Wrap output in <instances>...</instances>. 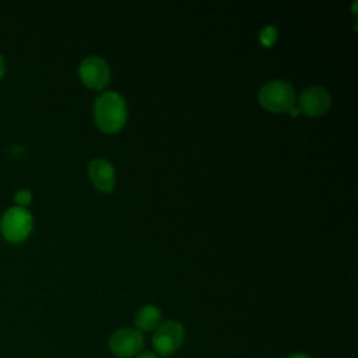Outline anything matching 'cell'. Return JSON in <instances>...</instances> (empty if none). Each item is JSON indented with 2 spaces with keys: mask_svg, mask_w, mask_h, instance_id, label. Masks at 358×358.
<instances>
[{
  "mask_svg": "<svg viewBox=\"0 0 358 358\" xmlns=\"http://www.w3.org/2000/svg\"><path fill=\"white\" fill-rule=\"evenodd\" d=\"M161 319V310L157 306L147 305L143 306L134 317V324L138 329V331H148L157 327Z\"/></svg>",
  "mask_w": 358,
  "mask_h": 358,
  "instance_id": "obj_9",
  "label": "cell"
},
{
  "mask_svg": "<svg viewBox=\"0 0 358 358\" xmlns=\"http://www.w3.org/2000/svg\"><path fill=\"white\" fill-rule=\"evenodd\" d=\"M259 102L270 112H287L295 103V90L291 83L284 80L268 81L259 92Z\"/></svg>",
  "mask_w": 358,
  "mask_h": 358,
  "instance_id": "obj_2",
  "label": "cell"
},
{
  "mask_svg": "<svg viewBox=\"0 0 358 358\" xmlns=\"http://www.w3.org/2000/svg\"><path fill=\"white\" fill-rule=\"evenodd\" d=\"M4 71H6V64H4V59H3V56L0 55V78L3 77Z\"/></svg>",
  "mask_w": 358,
  "mask_h": 358,
  "instance_id": "obj_13",
  "label": "cell"
},
{
  "mask_svg": "<svg viewBox=\"0 0 358 358\" xmlns=\"http://www.w3.org/2000/svg\"><path fill=\"white\" fill-rule=\"evenodd\" d=\"M288 358H310V357L305 355V354H294V355H289Z\"/></svg>",
  "mask_w": 358,
  "mask_h": 358,
  "instance_id": "obj_15",
  "label": "cell"
},
{
  "mask_svg": "<svg viewBox=\"0 0 358 358\" xmlns=\"http://www.w3.org/2000/svg\"><path fill=\"white\" fill-rule=\"evenodd\" d=\"M126 101L119 92H102L94 102L95 123L105 133L119 131L126 123Z\"/></svg>",
  "mask_w": 358,
  "mask_h": 358,
  "instance_id": "obj_1",
  "label": "cell"
},
{
  "mask_svg": "<svg viewBox=\"0 0 358 358\" xmlns=\"http://www.w3.org/2000/svg\"><path fill=\"white\" fill-rule=\"evenodd\" d=\"M259 39H260V42L264 46H271L275 42V39H277V29H275V27H273V25L264 27L260 31V34H259Z\"/></svg>",
  "mask_w": 358,
  "mask_h": 358,
  "instance_id": "obj_10",
  "label": "cell"
},
{
  "mask_svg": "<svg viewBox=\"0 0 358 358\" xmlns=\"http://www.w3.org/2000/svg\"><path fill=\"white\" fill-rule=\"evenodd\" d=\"M14 200H15L17 206H20V207H25V206H28V204L31 203V200H32V194H31V192H29V190L22 189V190H18V192L14 194Z\"/></svg>",
  "mask_w": 358,
  "mask_h": 358,
  "instance_id": "obj_11",
  "label": "cell"
},
{
  "mask_svg": "<svg viewBox=\"0 0 358 358\" xmlns=\"http://www.w3.org/2000/svg\"><path fill=\"white\" fill-rule=\"evenodd\" d=\"M88 175L94 186L101 192H112L115 187L113 165L105 158H95L88 164Z\"/></svg>",
  "mask_w": 358,
  "mask_h": 358,
  "instance_id": "obj_8",
  "label": "cell"
},
{
  "mask_svg": "<svg viewBox=\"0 0 358 358\" xmlns=\"http://www.w3.org/2000/svg\"><path fill=\"white\" fill-rule=\"evenodd\" d=\"M110 351L120 358H130L140 352L143 348L141 331L134 329H119L109 338Z\"/></svg>",
  "mask_w": 358,
  "mask_h": 358,
  "instance_id": "obj_7",
  "label": "cell"
},
{
  "mask_svg": "<svg viewBox=\"0 0 358 358\" xmlns=\"http://www.w3.org/2000/svg\"><path fill=\"white\" fill-rule=\"evenodd\" d=\"M34 227L31 213L25 207L14 206L4 211L0 222L3 236L10 242H22L28 238Z\"/></svg>",
  "mask_w": 358,
  "mask_h": 358,
  "instance_id": "obj_3",
  "label": "cell"
},
{
  "mask_svg": "<svg viewBox=\"0 0 358 358\" xmlns=\"http://www.w3.org/2000/svg\"><path fill=\"white\" fill-rule=\"evenodd\" d=\"M331 105L330 94L326 88L310 85L305 88L298 99V109L308 116H322Z\"/></svg>",
  "mask_w": 358,
  "mask_h": 358,
  "instance_id": "obj_6",
  "label": "cell"
},
{
  "mask_svg": "<svg viewBox=\"0 0 358 358\" xmlns=\"http://www.w3.org/2000/svg\"><path fill=\"white\" fill-rule=\"evenodd\" d=\"M136 358H158L155 354H152V352H150V351H145V352H141V354H138Z\"/></svg>",
  "mask_w": 358,
  "mask_h": 358,
  "instance_id": "obj_12",
  "label": "cell"
},
{
  "mask_svg": "<svg viewBox=\"0 0 358 358\" xmlns=\"http://www.w3.org/2000/svg\"><path fill=\"white\" fill-rule=\"evenodd\" d=\"M78 74L81 81L87 87L94 90H101L109 83L110 69L102 57L88 56L81 62L78 67Z\"/></svg>",
  "mask_w": 358,
  "mask_h": 358,
  "instance_id": "obj_5",
  "label": "cell"
},
{
  "mask_svg": "<svg viewBox=\"0 0 358 358\" xmlns=\"http://www.w3.org/2000/svg\"><path fill=\"white\" fill-rule=\"evenodd\" d=\"M183 340V326L176 320H166L155 330L152 336V345L161 355H171L180 348Z\"/></svg>",
  "mask_w": 358,
  "mask_h": 358,
  "instance_id": "obj_4",
  "label": "cell"
},
{
  "mask_svg": "<svg viewBox=\"0 0 358 358\" xmlns=\"http://www.w3.org/2000/svg\"><path fill=\"white\" fill-rule=\"evenodd\" d=\"M289 113H291L292 116H296V115L299 113V109H298V106H292V108L289 109Z\"/></svg>",
  "mask_w": 358,
  "mask_h": 358,
  "instance_id": "obj_14",
  "label": "cell"
}]
</instances>
